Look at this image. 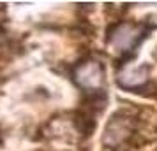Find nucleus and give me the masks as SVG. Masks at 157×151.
I'll return each instance as SVG.
<instances>
[{
	"label": "nucleus",
	"instance_id": "obj_3",
	"mask_svg": "<svg viewBox=\"0 0 157 151\" xmlns=\"http://www.w3.org/2000/svg\"><path fill=\"white\" fill-rule=\"evenodd\" d=\"M72 79L85 92L101 90L102 83H104V67L97 60H85L74 67Z\"/></svg>",
	"mask_w": 157,
	"mask_h": 151
},
{
	"label": "nucleus",
	"instance_id": "obj_6",
	"mask_svg": "<svg viewBox=\"0 0 157 151\" xmlns=\"http://www.w3.org/2000/svg\"><path fill=\"white\" fill-rule=\"evenodd\" d=\"M95 116L86 113L83 109H78L72 114V127L81 137H90L95 130Z\"/></svg>",
	"mask_w": 157,
	"mask_h": 151
},
{
	"label": "nucleus",
	"instance_id": "obj_2",
	"mask_svg": "<svg viewBox=\"0 0 157 151\" xmlns=\"http://www.w3.org/2000/svg\"><path fill=\"white\" fill-rule=\"evenodd\" d=\"M136 118L129 114L127 111H117L106 123L102 134V144L106 148H115L127 144V141L136 134Z\"/></svg>",
	"mask_w": 157,
	"mask_h": 151
},
{
	"label": "nucleus",
	"instance_id": "obj_5",
	"mask_svg": "<svg viewBox=\"0 0 157 151\" xmlns=\"http://www.w3.org/2000/svg\"><path fill=\"white\" fill-rule=\"evenodd\" d=\"M108 104V97L102 90H95V92H85V97H83V102H81V107L83 111L90 113V114H97V113H102L104 107Z\"/></svg>",
	"mask_w": 157,
	"mask_h": 151
},
{
	"label": "nucleus",
	"instance_id": "obj_8",
	"mask_svg": "<svg viewBox=\"0 0 157 151\" xmlns=\"http://www.w3.org/2000/svg\"><path fill=\"white\" fill-rule=\"evenodd\" d=\"M0 144H2V128H0Z\"/></svg>",
	"mask_w": 157,
	"mask_h": 151
},
{
	"label": "nucleus",
	"instance_id": "obj_1",
	"mask_svg": "<svg viewBox=\"0 0 157 151\" xmlns=\"http://www.w3.org/2000/svg\"><path fill=\"white\" fill-rule=\"evenodd\" d=\"M147 34V30L143 25L134 21H118V23H109L106 32L108 44L118 51L122 55H134L136 46L143 41V37Z\"/></svg>",
	"mask_w": 157,
	"mask_h": 151
},
{
	"label": "nucleus",
	"instance_id": "obj_4",
	"mask_svg": "<svg viewBox=\"0 0 157 151\" xmlns=\"http://www.w3.org/2000/svg\"><path fill=\"white\" fill-rule=\"evenodd\" d=\"M150 83V67L148 65H125L117 74V84L124 90L141 92Z\"/></svg>",
	"mask_w": 157,
	"mask_h": 151
},
{
	"label": "nucleus",
	"instance_id": "obj_7",
	"mask_svg": "<svg viewBox=\"0 0 157 151\" xmlns=\"http://www.w3.org/2000/svg\"><path fill=\"white\" fill-rule=\"evenodd\" d=\"M104 151H131L127 144H122V146H115V148H106Z\"/></svg>",
	"mask_w": 157,
	"mask_h": 151
}]
</instances>
